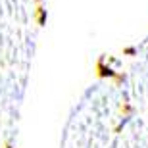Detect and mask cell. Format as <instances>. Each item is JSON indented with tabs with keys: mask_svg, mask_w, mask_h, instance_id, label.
<instances>
[{
	"mask_svg": "<svg viewBox=\"0 0 148 148\" xmlns=\"http://www.w3.org/2000/svg\"><path fill=\"white\" fill-rule=\"evenodd\" d=\"M37 23L38 25H44V23H46V10L40 8V6L37 8Z\"/></svg>",
	"mask_w": 148,
	"mask_h": 148,
	"instance_id": "6da1fadb",
	"label": "cell"
},
{
	"mask_svg": "<svg viewBox=\"0 0 148 148\" xmlns=\"http://www.w3.org/2000/svg\"><path fill=\"white\" fill-rule=\"evenodd\" d=\"M96 69H98V75H100V77H106V75H108V77H112V75H114V71H112L110 67H104V66H102V62H98Z\"/></svg>",
	"mask_w": 148,
	"mask_h": 148,
	"instance_id": "7a4b0ae2",
	"label": "cell"
},
{
	"mask_svg": "<svg viewBox=\"0 0 148 148\" xmlns=\"http://www.w3.org/2000/svg\"><path fill=\"white\" fill-rule=\"evenodd\" d=\"M6 148H12V144H10V143H8V144H6Z\"/></svg>",
	"mask_w": 148,
	"mask_h": 148,
	"instance_id": "3957f363",
	"label": "cell"
}]
</instances>
